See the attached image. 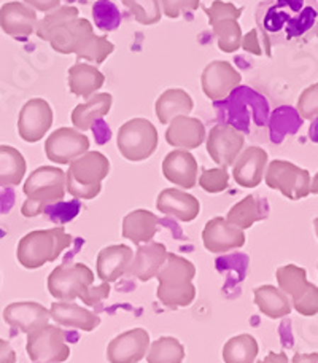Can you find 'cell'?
<instances>
[{
    "mask_svg": "<svg viewBox=\"0 0 318 363\" xmlns=\"http://www.w3.org/2000/svg\"><path fill=\"white\" fill-rule=\"evenodd\" d=\"M193 107L194 102L191 99V96L188 94L185 89L172 88L166 89L164 93L158 97L157 106H154V112H157L161 125H169L175 116L190 115L193 112Z\"/></svg>",
    "mask_w": 318,
    "mask_h": 363,
    "instance_id": "obj_31",
    "label": "cell"
},
{
    "mask_svg": "<svg viewBox=\"0 0 318 363\" xmlns=\"http://www.w3.org/2000/svg\"><path fill=\"white\" fill-rule=\"evenodd\" d=\"M242 47L245 51H249V53H253L256 56L263 53L261 42H259V38H258V29L250 30L249 34L242 38Z\"/></svg>",
    "mask_w": 318,
    "mask_h": 363,
    "instance_id": "obj_44",
    "label": "cell"
},
{
    "mask_svg": "<svg viewBox=\"0 0 318 363\" xmlns=\"http://www.w3.org/2000/svg\"><path fill=\"white\" fill-rule=\"evenodd\" d=\"M25 351L34 363H62L70 357L66 332L57 325H50V323L28 335Z\"/></svg>",
    "mask_w": 318,
    "mask_h": 363,
    "instance_id": "obj_11",
    "label": "cell"
},
{
    "mask_svg": "<svg viewBox=\"0 0 318 363\" xmlns=\"http://www.w3.org/2000/svg\"><path fill=\"white\" fill-rule=\"evenodd\" d=\"M276 277L278 289L290 298L293 309L306 317L318 314V287L307 282L306 269L296 264H287L277 269Z\"/></svg>",
    "mask_w": 318,
    "mask_h": 363,
    "instance_id": "obj_9",
    "label": "cell"
},
{
    "mask_svg": "<svg viewBox=\"0 0 318 363\" xmlns=\"http://www.w3.org/2000/svg\"><path fill=\"white\" fill-rule=\"evenodd\" d=\"M89 139L79 129L59 128L45 140V155L56 164H70L89 150Z\"/></svg>",
    "mask_w": 318,
    "mask_h": 363,
    "instance_id": "obj_13",
    "label": "cell"
},
{
    "mask_svg": "<svg viewBox=\"0 0 318 363\" xmlns=\"http://www.w3.org/2000/svg\"><path fill=\"white\" fill-rule=\"evenodd\" d=\"M0 363H16V352L8 341L0 338Z\"/></svg>",
    "mask_w": 318,
    "mask_h": 363,
    "instance_id": "obj_46",
    "label": "cell"
},
{
    "mask_svg": "<svg viewBox=\"0 0 318 363\" xmlns=\"http://www.w3.org/2000/svg\"><path fill=\"white\" fill-rule=\"evenodd\" d=\"M296 110L304 120H315L318 116V83H314L301 93Z\"/></svg>",
    "mask_w": 318,
    "mask_h": 363,
    "instance_id": "obj_41",
    "label": "cell"
},
{
    "mask_svg": "<svg viewBox=\"0 0 318 363\" xmlns=\"http://www.w3.org/2000/svg\"><path fill=\"white\" fill-rule=\"evenodd\" d=\"M48 291L59 301H75L76 298L96 306L110 295V284L94 285V272L84 263H62L48 276Z\"/></svg>",
    "mask_w": 318,
    "mask_h": 363,
    "instance_id": "obj_3",
    "label": "cell"
},
{
    "mask_svg": "<svg viewBox=\"0 0 318 363\" xmlns=\"http://www.w3.org/2000/svg\"><path fill=\"white\" fill-rule=\"evenodd\" d=\"M51 125H53V108L42 97L29 99L19 110L18 134L28 144L42 140Z\"/></svg>",
    "mask_w": 318,
    "mask_h": 363,
    "instance_id": "obj_12",
    "label": "cell"
},
{
    "mask_svg": "<svg viewBox=\"0 0 318 363\" xmlns=\"http://www.w3.org/2000/svg\"><path fill=\"white\" fill-rule=\"evenodd\" d=\"M200 0H161L162 15L175 19L186 11H194L199 9Z\"/></svg>",
    "mask_w": 318,
    "mask_h": 363,
    "instance_id": "obj_42",
    "label": "cell"
},
{
    "mask_svg": "<svg viewBox=\"0 0 318 363\" xmlns=\"http://www.w3.org/2000/svg\"><path fill=\"white\" fill-rule=\"evenodd\" d=\"M213 35L217 37L218 48L223 53H236V51L242 47V29H240L239 19L236 18H217L213 21H209Z\"/></svg>",
    "mask_w": 318,
    "mask_h": 363,
    "instance_id": "obj_34",
    "label": "cell"
},
{
    "mask_svg": "<svg viewBox=\"0 0 318 363\" xmlns=\"http://www.w3.org/2000/svg\"><path fill=\"white\" fill-rule=\"evenodd\" d=\"M37 13L24 2H6L0 6V29L6 35L21 38L34 34L37 29Z\"/></svg>",
    "mask_w": 318,
    "mask_h": 363,
    "instance_id": "obj_20",
    "label": "cell"
},
{
    "mask_svg": "<svg viewBox=\"0 0 318 363\" xmlns=\"http://www.w3.org/2000/svg\"><path fill=\"white\" fill-rule=\"evenodd\" d=\"M79 15L80 11L79 9H75V6L59 5L53 11H48V15H45L42 21L37 23L35 34L38 38H42V40L50 42L51 35H53L64 23H67L74 18H79Z\"/></svg>",
    "mask_w": 318,
    "mask_h": 363,
    "instance_id": "obj_37",
    "label": "cell"
},
{
    "mask_svg": "<svg viewBox=\"0 0 318 363\" xmlns=\"http://www.w3.org/2000/svg\"><path fill=\"white\" fill-rule=\"evenodd\" d=\"M232 177L236 184L244 188H255L264 180V172L268 167V152L261 147H249L239 155L232 164Z\"/></svg>",
    "mask_w": 318,
    "mask_h": 363,
    "instance_id": "obj_19",
    "label": "cell"
},
{
    "mask_svg": "<svg viewBox=\"0 0 318 363\" xmlns=\"http://www.w3.org/2000/svg\"><path fill=\"white\" fill-rule=\"evenodd\" d=\"M157 209L166 216L178 218L180 222L190 223L194 218H198L200 203L190 193L177 190V188H166L158 194Z\"/></svg>",
    "mask_w": 318,
    "mask_h": 363,
    "instance_id": "obj_24",
    "label": "cell"
},
{
    "mask_svg": "<svg viewBox=\"0 0 318 363\" xmlns=\"http://www.w3.org/2000/svg\"><path fill=\"white\" fill-rule=\"evenodd\" d=\"M134 258V252L129 245L125 244H115L103 247L99 255H97V277L102 282H115L116 279L126 274Z\"/></svg>",
    "mask_w": 318,
    "mask_h": 363,
    "instance_id": "obj_25",
    "label": "cell"
},
{
    "mask_svg": "<svg viewBox=\"0 0 318 363\" xmlns=\"http://www.w3.org/2000/svg\"><path fill=\"white\" fill-rule=\"evenodd\" d=\"M158 223L159 218L153 212L145 209L132 211L123 218L121 235L137 245L152 242L158 231Z\"/></svg>",
    "mask_w": 318,
    "mask_h": 363,
    "instance_id": "obj_27",
    "label": "cell"
},
{
    "mask_svg": "<svg viewBox=\"0 0 318 363\" xmlns=\"http://www.w3.org/2000/svg\"><path fill=\"white\" fill-rule=\"evenodd\" d=\"M25 160L15 147L0 145V186H16L25 176Z\"/></svg>",
    "mask_w": 318,
    "mask_h": 363,
    "instance_id": "obj_33",
    "label": "cell"
},
{
    "mask_svg": "<svg viewBox=\"0 0 318 363\" xmlns=\"http://www.w3.org/2000/svg\"><path fill=\"white\" fill-rule=\"evenodd\" d=\"M167 249L161 242H145L140 244L135 252L131 264L126 271L127 276L137 277L140 282H148L153 277H157L161 267L164 264L167 258Z\"/></svg>",
    "mask_w": 318,
    "mask_h": 363,
    "instance_id": "obj_22",
    "label": "cell"
},
{
    "mask_svg": "<svg viewBox=\"0 0 318 363\" xmlns=\"http://www.w3.org/2000/svg\"><path fill=\"white\" fill-rule=\"evenodd\" d=\"M253 295H255V304L258 309L264 315H268L269 319H282V317H287L293 311V304H291L290 298L274 285L256 287L253 290Z\"/></svg>",
    "mask_w": 318,
    "mask_h": 363,
    "instance_id": "obj_32",
    "label": "cell"
},
{
    "mask_svg": "<svg viewBox=\"0 0 318 363\" xmlns=\"http://www.w3.org/2000/svg\"><path fill=\"white\" fill-rule=\"evenodd\" d=\"M196 276V267L186 258L177 254H167L158 279V300L167 308H186L196 298V287L193 279Z\"/></svg>",
    "mask_w": 318,
    "mask_h": 363,
    "instance_id": "obj_5",
    "label": "cell"
},
{
    "mask_svg": "<svg viewBox=\"0 0 318 363\" xmlns=\"http://www.w3.org/2000/svg\"><path fill=\"white\" fill-rule=\"evenodd\" d=\"M240 82L242 75L228 61H212L200 75L204 94L213 102L226 99L240 85Z\"/></svg>",
    "mask_w": 318,
    "mask_h": 363,
    "instance_id": "obj_15",
    "label": "cell"
},
{
    "mask_svg": "<svg viewBox=\"0 0 318 363\" xmlns=\"http://www.w3.org/2000/svg\"><path fill=\"white\" fill-rule=\"evenodd\" d=\"M24 201L21 213L28 218L42 216L51 207L62 203L67 193L66 172L61 167L40 166L24 182Z\"/></svg>",
    "mask_w": 318,
    "mask_h": 363,
    "instance_id": "obj_4",
    "label": "cell"
},
{
    "mask_svg": "<svg viewBox=\"0 0 318 363\" xmlns=\"http://www.w3.org/2000/svg\"><path fill=\"white\" fill-rule=\"evenodd\" d=\"M150 349V335L144 328L121 333L108 342L107 360L110 363H139Z\"/></svg>",
    "mask_w": 318,
    "mask_h": 363,
    "instance_id": "obj_16",
    "label": "cell"
},
{
    "mask_svg": "<svg viewBox=\"0 0 318 363\" xmlns=\"http://www.w3.org/2000/svg\"><path fill=\"white\" fill-rule=\"evenodd\" d=\"M317 4H318V0H317Z\"/></svg>",
    "mask_w": 318,
    "mask_h": 363,
    "instance_id": "obj_53",
    "label": "cell"
},
{
    "mask_svg": "<svg viewBox=\"0 0 318 363\" xmlns=\"http://www.w3.org/2000/svg\"><path fill=\"white\" fill-rule=\"evenodd\" d=\"M205 145L210 158L220 167H228L234 164L239 155L242 153L245 138L234 126L220 123L210 129L205 139Z\"/></svg>",
    "mask_w": 318,
    "mask_h": 363,
    "instance_id": "obj_14",
    "label": "cell"
},
{
    "mask_svg": "<svg viewBox=\"0 0 318 363\" xmlns=\"http://www.w3.org/2000/svg\"><path fill=\"white\" fill-rule=\"evenodd\" d=\"M310 193H312V194H318V172L315 174L312 184H310Z\"/></svg>",
    "mask_w": 318,
    "mask_h": 363,
    "instance_id": "obj_50",
    "label": "cell"
},
{
    "mask_svg": "<svg viewBox=\"0 0 318 363\" xmlns=\"http://www.w3.org/2000/svg\"><path fill=\"white\" fill-rule=\"evenodd\" d=\"M13 201H15V196H13V191L0 186V216H2V213L10 212Z\"/></svg>",
    "mask_w": 318,
    "mask_h": 363,
    "instance_id": "obj_47",
    "label": "cell"
},
{
    "mask_svg": "<svg viewBox=\"0 0 318 363\" xmlns=\"http://www.w3.org/2000/svg\"><path fill=\"white\" fill-rule=\"evenodd\" d=\"M315 34H317V37H318V24H317V28H315Z\"/></svg>",
    "mask_w": 318,
    "mask_h": 363,
    "instance_id": "obj_52",
    "label": "cell"
},
{
    "mask_svg": "<svg viewBox=\"0 0 318 363\" xmlns=\"http://www.w3.org/2000/svg\"><path fill=\"white\" fill-rule=\"evenodd\" d=\"M203 242L204 247L212 254H225L232 249L242 247L245 244V233L226 218L215 217L205 223Z\"/></svg>",
    "mask_w": 318,
    "mask_h": 363,
    "instance_id": "obj_17",
    "label": "cell"
},
{
    "mask_svg": "<svg viewBox=\"0 0 318 363\" xmlns=\"http://www.w3.org/2000/svg\"><path fill=\"white\" fill-rule=\"evenodd\" d=\"M185 347L172 336H162L150 345L147 354L148 363H183Z\"/></svg>",
    "mask_w": 318,
    "mask_h": 363,
    "instance_id": "obj_36",
    "label": "cell"
},
{
    "mask_svg": "<svg viewBox=\"0 0 318 363\" xmlns=\"http://www.w3.org/2000/svg\"><path fill=\"white\" fill-rule=\"evenodd\" d=\"M205 128L203 121L188 115H178L169 123L166 140L169 145L178 147L181 150H194L205 142Z\"/></svg>",
    "mask_w": 318,
    "mask_h": 363,
    "instance_id": "obj_21",
    "label": "cell"
},
{
    "mask_svg": "<svg viewBox=\"0 0 318 363\" xmlns=\"http://www.w3.org/2000/svg\"><path fill=\"white\" fill-rule=\"evenodd\" d=\"M51 47L61 55H76L79 61L86 60L102 64L115 51V45L106 35H96L88 19L74 18L64 23L50 38Z\"/></svg>",
    "mask_w": 318,
    "mask_h": 363,
    "instance_id": "obj_2",
    "label": "cell"
},
{
    "mask_svg": "<svg viewBox=\"0 0 318 363\" xmlns=\"http://www.w3.org/2000/svg\"><path fill=\"white\" fill-rule=\"evenodd\" d=\"M266 185L272 190H278L285 198L291 201H300L310 194V179L309 171L296 166L290 161L274 160L266 167L264 172Z\"/></svg>",
    "mask_w": 318,
    "mask_h": 363,
    "instance_id": "obj_10",
    "label": "cell"
},
{
    "mask_svg": "<svg viewBox=\"0 0 318 363\" xmlns=\"http://www.w3.org/2000/svg\"><path fill=\"white\" fill-rule=\"evenodd\" d=\"M258 363H290L288 362V357L287 354L285 352H269L268 355H266V359L259 360Z\"/></svg>",
    "mask_w": 318,
    "mask_h": 363,
    "instance_id": "obj_48",
    "label": "cell"
},
{
    "mask_svg": "<svg viewBox=\"0 0 318 363\" xmlns=\"http://www.w3.org/2000/svg\"><path fill=\"white\" fill-rule=\"evenodd\" d=\"M72 236L62 226L53 230H35L19 239L16 258L25 269H38L57 260L64 250L70 247Z\"/></svg>",
    "mask_w": 318,
    "mask_h": 363,
    "instance_id": "obj_6",
    "label": "cell"
},
{
    "mask_svg": "<svg viewBox=\"0 0 318 363\" xmlns=\"http://www.w3.org/2000/svg\"><path fill=\"white\" fill-rule=\"evenodd\" d=\"M291 363H318V354L312 352V354H295L293 360Z\"/></svg>",
    "mask_w": 318,
    "mask_h": 363,
    "instance_id": "obj_49",
    "label": "cell"
},
{
    "mask_svg": "<svg viewBox=\"0 0 318 363\" xmlns=\"http://www.w3.org/2000/svg\"><path fill=\"white\" fill-rule=\"evenodd\" d=\"M242 11H244L242 6H236L234 4L223 2V0H215V2H213L209 9H205L209 21H213V19H217V18H225V16L239 19L240 16H242Z\"/></svg>",
    "mask_w": 318,
    "mask_h": 363,
    "instance_id": "obj_43",
    "label": "cell"
},
{
    "mask_svg": "<svg viewBox=\"0 0 318 363\" xmlns=\"http://www.w3.org/2000/svg\"><path fill=\"white\" fill-rule=\"evenodd\" d=\"M314 226H315V233H317V238H318V217L314 218Z\"/></svg>",
    "mask_w": 318,
    "mask_h": 363,
    "instance_id": "obj_51",
    "label": "cell"
},
{
    "mask_svg": "<svg viewBox=\"0 0 318 363\" xmlns=\"http://www.w3.org/2000/svg\"><path fill=\"white\" fill-rule=\"evenodd\" d=\"M112 104L113 97L110 93H97L91 96L86 102L76 106L72 115H70L75 129H79L81 133L88 131L97 120L103 118L110 112Z\"/></svg>",
    "mask_w": 318,
    "mask_h": 363,
    "instance_id": "obj_29",
    "label": "cell"
},
{
    "mask_svg": "<svg viewBox=\"0 0 318 363\" xmlns=\"http://www.w3.org/2000/svg\"><path fill=\"white\" fill-rule=\"evenodd\" d=\"M121 2L140 24L153 26L161 21L162 9L159 0H121Z\"/></svg>",
    "mask_w": 318,
    "mask_h": 363,
    "instance_id": "obj_38",
    "label": "cell"
},
{
    "mask_svg": "<svg viewBox=\"0 0 318 363\" xmlns=\"http://www.w3.org/2000/svg\"><path fill=\"white\" fill-rule=\"evenodd\" d=\"M255 15L269 55L272 45L301 40L312 34L318 24V4L317 0H264Z\"/></svg>",
    "mask_w": 318,
    "mask_h": 363,
    "instance_id": "obj_1",
    "label": "cell"
},
{
    "mask_svg": "<svg viewBox=\"0 0 318 363\" xmlns=\"http://www.w3.org/2000/svg\"><path fill=\"white\" fill-rule=\"evenodd\" d=\"M50 314L57 325L79 328L83 332H93L101 325L99 315L91 313L86 308L79 306L74 301H53Z\"/></svg>",
    "mask_w": 318,
    "mask_h": 363,
    "instance_id": "obj_26",
    "label": "cell"
},
{
    "mask_svg": "<svg viewBox=\"0 0 318 363\" xmlns=\"http://www.w3.org/2000/svg\"><path fill=\"white\" fill-rule=\"evenodd\" d=\"M269 209L266 199H263L258 194H249L240 203L231 207V211L226 216V220L229 223L236 225L240 230H249L253 223L261 222L268 217Z\"/></svg>",
    "mask_w": 318,
    "mask_h": 363,
    "instance_id": "obj_30",
    "label": "cell"
},
{
    "mask_svg": "<svg viewBox=\"0 0 318 363\" xmlns=\"http://www.w3.org/2000/svg\"><path fill=\"white\" fill-rule=\"evenodd\" d=\"M110 161L101 152H86L70 163L66 174L67 193L76 199H94L102 190V180L108 176Z\"/></svg>",
    "mask_w": 318,
    "mask_h": 363,
    "instance_id": "obj_7",
    "label": "cell"
},
{
    "mask_svg": "<svg viewBox=\"0 0 318 363\" xmlns=\"http://www.w3.org/2000/svg\"><path fill=\"white\" fill-rule=\"evenodd\" d=\"M199 186L210 194L225 191L229 185V174L226 167H215V169H203L199 177Z\"/></svg>",
    "mask_w": 318,
    "mask_h": 363,
    "instance_id": "obj_40",
    "label": "cell"
},
{
    "mask_svg": "<svg viewBox=\"0 0 318 363\" xmlns=\"http://www.w3.org/2000/svg\"><path fill=\"white\" fill-rule=\"evenodd\" d=\"M198 161L188 150H174L162 161V176L185 190L198 184Z\"/></svg>",
    "mask_w": 318,
    "mask_h": 363,
    "instance_id": "obj_23",
    "label": "cell"
},
{
    "mask_svg": "<svg viewBox=\"0 0 318 363\" xmlns=\"http://www.w3.org/2000/svg\"><path fill=\"white\" fill-rule=\"evenodd\" d=\"M159 142L158 129L147 118H132L118 129L116 145L127 161H144L157 152Z\"/></svg>",
    "mask_w": 318,
    "mask_h": 363,
    "instance_id": "obj_8",
    "label": "cell"
},
{
    "mask_svg": "<svg viewBox=\"0 0 318 363\" xmlns=\"http://www.w3.org/2000/svg\"><path fill=\"white\" fill-rule=\"evenodd\" d=\"M50 311L35 301L11 303L4 309V320L11 328L21 330L23 333H34L48 325Z\"/></svg>",
    "mask_w": 318,
    "mask_h": 363,
    "instance_id": "obj_18",
    "label": "cell"
},
{
    "mask_svg": "<svg viewBox=\"0 0 318 363\" xmlns=\"http://www.w3.org/2000/svg\"><path fill=\"white\" fill-rule=\"evenodd\" d=\"M24 4H28L29 6H32L35 11H53L55 9H57L61 4V0H23Z\"/></svg>",
    "mask_w": 318,
    "mask_h": 363,
    "instance_id": "obj_45",
    "label": "cell"
},
{
    "mask_svg": "<svg viewBox=\"0 0 318 363\" xmlns=\"http://www.w3.org/2000/svg\"><path fill=\"white\" fill-rule=\"evenodd\" d=\"M103 83H106V77L99 69L94 66H89L86 62L76 61L72 67L69 69V89L70 93L75 96H80L83 99H89L91 96L99 91Z\"/></svg>",
    "mask_w": 318,
    "mask_h": 363,
    "instance_id": "obj_28",
    "label": "cell"
},
{
    "mask_svg": "<svg viewBox=\"0 0 318 363\" xmlns=\"http://www.w3.org/2000/svg\"><path fill=\"white\" fill-rule=\"evenodd\" d=\"M259 346L251 335H237L226 342L223 347L225 363H255Z\"/></svg>",
    "mask_w": 318,
    "mask_h": 363,
    "instance_id": "obj_35",
    "label": "cell"
},
{
    "mask_svg": "<svg viewBox=\"0 0 318 363\" xmlns=\"http://www.w3.org/2000/svg\"><path fill=\"white\" fill-rule=\"evenodd\" d=\"M93 18L96 28L103 32H113L121 24V13L112 0H97L93 5Z\"/></svg>",
    "mask_w": 318,
    "mask_h": 363,
    "instance_id": "obj_39",
    "label": "cell"
}]
</instances>
